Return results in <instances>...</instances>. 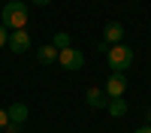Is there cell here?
Masks as SVG:
<instances>
[{"label": "cell", "instance_id": "1", "mask_svg": "<svg viewBox=\"0 0 151 133\" xmlns=\"http://www.w3.org/2000/svg\"><path fill=\"white\" fill-rule=\"evenodd\" d=\"M27 6L21 3V0H9V3L0 9V24H3L6 30H24L27 27Z\"/></svg>", "mask_w": 151, "mask_h": 133}, {"label": "cell", "instance_id": "2", "mask_svg": "<svg viewBox=\"0 0 151 133\" xmlns=\"http://www.w3.org/2000/svg\"><path fill=\"white\" fill-rule=\"evenodd\" d=\"M133 60H136L133 48H130V45H124V42L112 45V48H109V55H106V64L112 67V73H124V70H130V67H133Z\"/></svg>", "mask_w": 151, "mask_h": 133}, {"label": "cell", "instance_id": "3", "mask_svg": "<svg viewBox=\"0 0 151 133\" xmlns=\"http://www.w3.org/2000/svg\"><path fill=\"white\" fill-rule=\"evenodd\" d=\"M58 64L64 67V70H70V73L73 70H82L85 67V55L79 52V48L70 45V48H64V52H58Z\"/></svg>", "mask_w": 151, "mask_h": 133}, {"label": "cell", "instance_id": "4", "mask_svg": "<svg viewBox=\"0 0 151 133\" xmlns=\"http://www.w3.org/2000/svg\"><path fill=\"white\" fill-rule=\"evenodd\" d=\"M6 48H9V52H15V55H24V52H27V48H30V33H27V27H24V30H12Z\"/></svg>", "mask_w": 151, "mask_h": 133}, {"label": "cell", "instance_id": "5", "mask_svg": "<svg viewBox=\"0 0 151 133\" xmlns=\"http://www.w3.org/2000/svg\"><path fill=\"white\" fill-rule=\"evenodd\" d=\"M103 91H106L109 100H112V97H124V91H127V79H124V73H112Z\"/></svg>", "mask_w": 151, "mask_h": 133}, {"label": "cell", "instance_id": "6", "mask_svg": "<svg viewBox=\"0 0 151 133\" xmlns=\"http://www.w3.org/2000/svg\"><path fill=\"white\" fill-rule=\"evenodd\" d=\"M103 40H106L109 45H118V42L124 40V24H121V21H109L106 27H103Z\"/></svg>", "mask_w": 151, "mask_h": 133}, {"label": "cell", "instance_id": "7", "mask_svg": "<svg viewBox=\"0 0 151 133\" xmlns=\"http://www.w3.org/2000/svg\"><path fill=\"white\" fill-rule=\"evenodd\" d=\"M85 100H88L91 109H106V106H109V97H106L103 88H88V91H85Z\"/></svg>", "mask_w": 151, "mask_h": 133}, {"label": "cell", "instance_id": "8", "mask_svg": "<svg viewBox=\"0 0 151 133\" xmlns=\"http://www.w3.org/2000/svg\"><path fill=\"white\" fill-rule=\"evenodd\" d=\"M6 115H9V124H24V121H27V115H30V109L24 106V103H12L9 109H6Z\"/></svg>", "mask_w": 151, "mask_h": 133}, {"label": "cell", "instance_id": "9", "mask_svg": "<svg viewBox=\"0 0 151 133\" xmlns=\"http://www.w3.org/2000/svg\"><path fill=\"white\" fill-rule=\"evenodd\" d=\"M36 60H40L42 67H48V64H58V48L48 42V45H42L40 52H36Z\"/></svg>", "mask_w": 151, "mask_h": 133}, {"label": "cell", "instance_id": "10", "mask_svg": "<svg viewBox=\"0 0 151 133\" xmlns=\"http://www.w3.org/2000/svg\"><path fill=\"white\" fill-rule=\"evenodd\" d=\"M106 109H109V115H115V118H121V115H127V103H124V97H112Z\"/></svg>", "mask_w": 151, "mask_h": 133}, {"label": "cell", "instance_id": "11", "mask_svg": "<svg viewBox=\"0 0 151 133\" xmlns=\"http://www.w3.org/2000/svg\"><path fill=\"white\" fill-rule=\"evenodd\" d=\"M52 45L58 48V52H64V48H70V33L58 30V33H55V40H52Z\"/></svg>", "mask_w": 151, "mask_h": 133}, {"label": "cell", "instance_id": "12", "mask_svg": "<svg viewBox=\"0 0 151 133\" xmlns=\"http://www.w3.org/2000/svg\"><path fill=\"white\" fill-rule=\"evenodd\" d=\"M6 42H9V33H6L3 24H0V48H6Z\"/></svg>", "mask_w": 151, "mask_h": 133}, {"label": "cell", "instance_id": "13", "mask_svg": "<svg viewBox=\"0 0 151 133\" xmlns=\"http://www.w3.org/2000/svg\"><path fill=\"white\" fill-rule=\"evenodd\" d=\"M109 48H112V45H109L106 40H100V42H97V52H103V55H109Z\"/></svg>", "mask_w": 151, "mask_h": 133}, {"label": "cell", "instance_id": "14", "mask_svg": "<svg viewBox=\"0 0 151 133\" xmlns=\"http://www.w3.org/2000/svg\"><path fill=\"white\" fill-rule=\"evenodd\" d=\"M9 124V115H6V109H0V130H3Z\"/></svg>", "mask_w": 151, "mask_h": 133}, {"label": "cell", "instance_id": "15", "mask_svg": "<svg viewBox=\"0 0 151 133\" xmlns=\"http://www.w3.org/2000/svg\"><path fill=\"white\" fill-rule=\"evenodd\" d=\"M3 130H6V133H18V130H21V127H18V124H6V127H3Z\"/></svg>", "mask_w": 151, "mask_h": 133}, {"label": "cell", "instance_id": "16", "mask_svg": "<svg viewBox=\"0 0 151 133\" xmlns=\"http://www.w3.org/2000/svg\"><path fill=\"white\" fill-rule=\"evenodd\" d=\"M30 3H33V6H48L52 0H30Z\"/></svg>", "mask_w": 151, "mask_h": 133}, {"label": "cell", "instance_id": "17", "mask_svg": "<svg viewBox=\"0 0 151 133\" xmlns=\"http://www.w3.org/2000/svg\"><path fill=\"white\" fill-rule=\"evenodd\" d=\"M133 133H151V127L145 124V127H139V130H133Z\"/></svg>", "mask_w": 151, "mask_h": 133}, {"label": "cell", "instance_id": "18", "mask_svg": "<svg viewBox=\"0 0 151 133\" xmlns=\"http://www.w3.org/2000/svg\"><path fill=\"white\" fill-rule=\"evenodd\" d=\"M148 127H151V112H148Z\"/></svg>", "mask_w": 151, "mask_h": 133}]
</instances>
